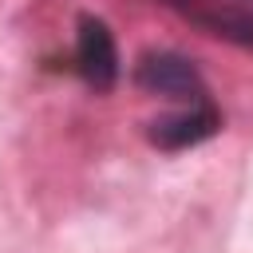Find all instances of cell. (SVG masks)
Wrapping results in <instances>:
<instances>
[{
  "mask_svg": "<svg viewBox=\"0 0 253 253\" xmlns=\"http://www.w3.org/2000/svg\"><path fill=\"white\" fill-rule=\"evenodd\" d=\"M134 87L150 91V95H166V99H182L190 103H206L210 87L202 79V71L182 55V51H142L134 71H130Z\"/></svg>",
  "mask_w": 253,
  "mask_h": 253,
  "instance_id": "6da1fadb",
  "label": "cell"
},
{
  "mask_svg": "<svg viewBox=\"0 0 253 253\" xmlns=\"http://www.w3.org/2000/svg\"><path fill=\"white\" fill-rule=\"evenodd\" d=\"M217 130H221V111L213 107V99H206V103H190L178 115L154 119L146 138L158 150H186V146H198V142L213 138Z\"/></svg>",
  "mask_w": 253,
  "mask_h": 253,
  "instance_id": "277c9868",
  "label": "cell"
},
{
  "mask_svg": "<svg viewBox=\"0 0 253 253\" xmlns=\"http://www.w3.org/2000/svg\"><path fill=\"white\" fill-rule=\"evenodd\" d=\"M170 8L217 40H229L237 47H253V8H245L241 0H178Z\"/></svg>",
  "mask_w": 253,
  "mask_h": 253,
  "instance_id": "3957f363",
  "label": "cell"
},
{
  "mask_svg": "<svg viewBox=\"0 0 253 253\" xmlns=\"http://www.w3.org/2000/svg\"><path fill=\"white\" fill-rule=\"evenodd\" d=\"M75 75L91 91H99V95L119 83V47H115V36H111L107 20H99V16H79V32H75Z\"/></svg>",
  "mask_w": 253,
  "mask_h": 253,
  "instance_id": "7a4b0ae2",
  "label": "cell"
}]
</instances>
